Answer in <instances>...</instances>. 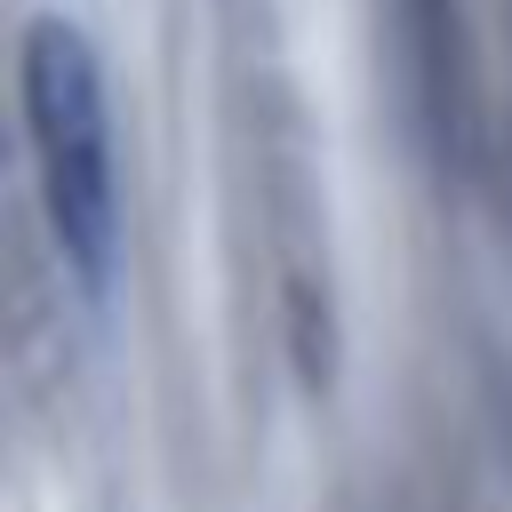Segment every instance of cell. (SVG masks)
<instances>
[{
	"label": "cell",
	"instance_id": "obj_1",
	"mask_svg": "<svg viewBox=\"0 0 512 512\" xmlns=\"http://www.w3.org/2000/svg\"><path fill=\"white\" fill-rule=\"evenodd\" d=\"M16 88H24V136L56 256L72 264L80 296L104 304L120 272V160H112V96L88 32L72 16H32L16 48Z\"/></svg>",
	"mask_w": 512,
	"mask_h": 512
}]
</instances>
